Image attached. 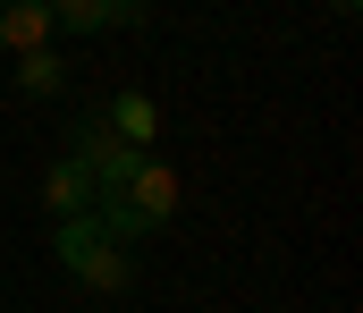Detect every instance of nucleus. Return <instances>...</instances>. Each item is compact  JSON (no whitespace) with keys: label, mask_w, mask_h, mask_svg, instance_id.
<instances>
[{"label":"nucleus","mask_w":363,"mask_h":313,"mask_svg":"<svg viewBox=\"0 0 363 313\" xmlns=\"http://www.w3.org/2000/svg\"><path fill=\"white\" fill-rule=\"evenodd\" d=\"M51 254H60V263H68L85 288H101V297H118V288L135 280V254H127V246H118V237H110L93 212H85V220H60V229H51Z\"/></svg>","instance_id":"nucleus-1"},{"label":"nucleus","mask_w":363,"mask_h":313,"mask_svg":"<svg viewBox=\"0 0 363 313\" xmlns=\"http://www.w3.org/2000/svg\"><path fill=\"white\" fill-rule=\"evenodd\" d=\"M101 204H127V212H135V220H144V229H161V220L178 212V170L144 153V161H135V178H127L118 195H101Z\"/></svg>","instance_id":"nucleus-2"},{"label":"nucleus","mask_w":363,"mask_h":313,"mask_svg":"<svg viewBox=\"0 0 363 313\" xmlns=\"http://www.w3.org/2000/svg\"><path fill=\"white\" fill-rule=\"evenodd\" d=\"M51 26L60 34H118V26H144V0H51Z\"/></svg>","instance_id":"nucleus-3"},{"label":"nucleus","mask_w":363,"mask_h":313,"mask_svg":"<svg viewBox=\"0 0 363 313\" xmlns=\"http://www.w3.org/2000/svg\"><path fill=\"white\" fill-rule=\"evenodd\" d=\"M51 34H60L51 26V0H0V51L26 60V51H51Z\"/></svg>","instance_id":"nucleus-4"},{"label":"nucleus","mask_w":363,"mask_h":313,"mask_svg":"<svg viewBox=\"0 0 363 313\" xmlns=\"http://www.w3.org/2000/svg\"><path fill=\"white\" fill-rule=\"evenodd\" d=\"M43 204H51V220H85V212H93L85 161H51V170H43Z\"/></svg>","instance_id":"nucleus-5"},{"label":"nucleus","mask_w":363,"mask_h":313,"mask_svg":"<svg viewBox=\"0 0 363 313\" xmlns=\"http://www.w3.org/2000/svg\"><path fill=\"white\" fill-rule=\"evenodd\" d=\"M127 153H152V127H161V110L144 102V94H110V119H101Z\"/></svg>","instance_id":"nucleus-6"},{"label":"nucleus","mask_w":363,"mask_h":313,"mask_svg":"<svg viewBox=\"0 0 363 313\" xmlns=\"http://www.w3.org/2000/svg\"><path fill=\"white\" fill-rule=\"evenodd\" d=\"M60 85H68V60L60 51H26L17 60V94H60Z\"/></svg>","instance_id":"nucleus-7"},{"label":"nucleus","mask_w":363,"mask_h":313,"mask_svg":"<svg viewBox=\"0 0 363 313\" xmlns=\"http://www.w3.org/2000/svg\"><path fill=\"white\" fill-rule=\"evenodd\" d=\"M330 9H338V17H355V9H363V0H330Z\"/></svg>","instance_id":"nucleus-8"}]
</instances>
